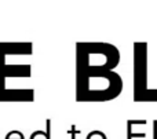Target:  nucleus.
<instances>
[{
  "label": "nucleus",
  "instance_id": "f257e3e1",
  "mask_svg": "<svg viewBox=\"0 0 157 139\" xmlns=\"http://www.w3.org/2000/svg\"><path fill=\"white\" fill-rule=\"evenodd\" d=\"M32 139H47V137L43 134V132H36V134L32 137Z\"/></svg>",
  "mask_w": 157,
  "mask_h": 139
}]
</instances>
